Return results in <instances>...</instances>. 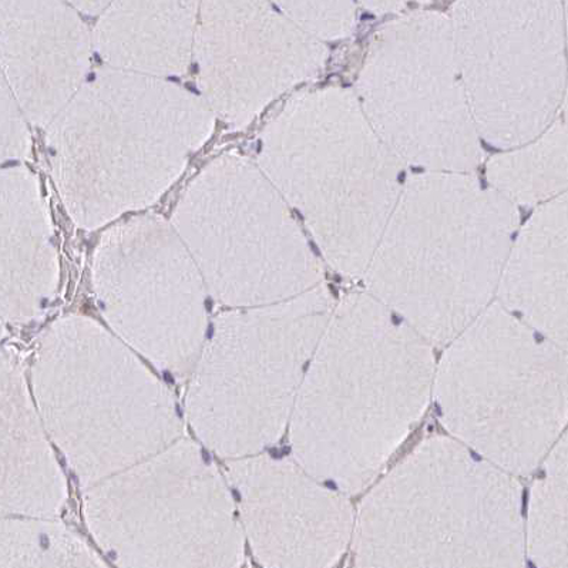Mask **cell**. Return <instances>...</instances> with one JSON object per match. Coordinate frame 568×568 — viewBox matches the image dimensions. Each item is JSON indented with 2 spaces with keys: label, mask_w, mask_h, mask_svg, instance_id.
I'll return each instance as SVG.
<instances>
[{
  "label": "cell",
  "mask_w": 568,
  "mask_h": 568,
  "mask_svg": "<svg viewBox=\"0 0 568 568\" xmlns=\"http://www.w3.org/2000/svg\"><path fill=\"white\" fill-rule=\"evenodd\" d=\"M326 352L328 474L359 493L385 469L434 396L436 361L419 334L384 315L352 313Z\"/></svg>",
  "instance_id": "cell-3"
},
{
  "label": "cell",
  "mask_w": 568,
  "mask_h": 568,
  "mask_svg": "<svg viewBox=\"0 0 568 568\" xmlns=\"http://www.w3.org/2000/svg\"><path fill=\"white\" fill-rule=\"evenodd\" d=\"M434 398L447 434L513 476L539 469L568 422V352L489 316L452 342Z\"/></svg>",
  "instance_id": "cell-2"
},
{
  "label": "cell",
  "mask_w": 568,
  "mask_h": 568,
  "mask_svg": "<svg viewBox=\"0 0 568 568\" xmlns=\"http://www.w3.org/2000/svg\"><path fill=\"white\" fill-rule=\"evenodd\" d=\"M542 253L519 301L531 323L568 352V197L542 223Z\"/></svg>",
  "instance_id": "cell-4"
},
{
  "label": "cell",
  "mask_w": 568,
  "mask_h": 568,
  "mask_svg": "<svg viewBox=\"0 0 568 568\" xmlns=\"http://www.w3.org/2000/svg\"><path fill=\"white\" fill-rule=\"evenodd\" d=\"M568 568V432L540 465L526 517V565Z\"/></svg>",
  "instance_id": "cell-5"
},
{
  "label": "cell",
  "mask_w": 568,
  "mask_h": 568,
  "mask_svg": "<svg viewBox=\"0 0 568 568\" xmlns=\"http://www.w3.org/2000/svg\"><path fill=\"white\" fill-rule=\"evenodd\" d=\"M523 515L516 476L430 436L362 501L356 568H526Z\"/></svg>",
  "instance_id": "cell-1"
}]
</instances>
